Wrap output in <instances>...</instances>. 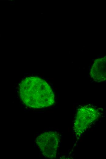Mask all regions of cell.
I'll return each mask as SVG.
<instances>
[{"instance_id":"3957f363","label":"cell","mask_w":106,"mask_h":159,"mask_svg":"<svg viewBox=\"0 0 106 159\" xmlns=\"http://www.w3.org/2000/svg\"><path fill=\"white\" fill-rule=\"evenodd\" d=\"M90 75L96 82L106 80V56L94 61L90 72Z\"/></svg>"},{"instance_id":"7a4b0ae2","label":"cell","mask_w":106,"mask_h":159,"mask_svg":"<svg viewBox=\"0 0 106 159\" xmlns=\"http://www.w3.org/2000/svg\"><path fill=\"white\" fill-rule=\"evenodd\" d=\"M59 140V137L57 133L47 131L41 133L37 138L36 143L43 156L53 158L57 153Z\"/></svg>"},{"instance_id":"8992f818","label":"cell","mask_w":106,"mask_h":159,"mask_svg":"<svg viewBox=\"0 0 106 159\" xmlns=\"http://www.w3.org/2000/svg\"><path fill=\"white\" fill-rule=\"evenodd\" d=\"M10 1H13V0H10Z\"/></svg>"},{"instance_id":"6da1fadb","label":"cell","mask_w":106,"mask_h":159,"mask_svg":"<svg viewBox=\"0 0 106 159\" xmlns=\"http://www.w3.org/2000/svg\"><path fill=\"white\" fill-rule=\"evenodd\" d=\"M20 95L26 106L33 108L47 107L54 102L53 92L48 84L43 88H22L20 90Z\"/></svg>"},{"instance_id":"52a82bcc","label":"cell","mask_w":106,"mask_h":159,"mask_svg":"<svg viewBox=\"0 0 106 159\" xmlns=\"http://www.w3.org/2000/svg\"><path fill=\"white\" fill-rule=\"evenodd\" d=\"M0 37H1V34H0Z\"/></svg>"},{"instance_id":"277c9868","label":"cell","mask_w":106,"mask_h":159,"mask_svg":"<svg viewBox=\"0 0 106 159\" xmlns=\"http://www.w3.org/2000/svg\"><path fill=\"white\" fill-rule=\"evenodd\" d=\"M15 1L14 2H9L10 3V4H15Z\"/></svg>"},{"instance_id":"5b68a950","label":"cell","mask_w":106,"mask_h":159,"mask_svg":"<svg viewBox=\"0 0 106 159\" xmlns=\"http://www.w3.org/2000/svg\"><path fill=\"white\" fill-rule=\"evenodd\" d=\"M41 14H43V13H42V12L41 13Z\"/></svg>"}]
</instances>
